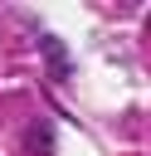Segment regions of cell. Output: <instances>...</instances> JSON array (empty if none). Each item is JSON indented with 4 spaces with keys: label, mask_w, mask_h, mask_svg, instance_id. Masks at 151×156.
Masks as SVG:
<instances>
[{
    "label": "cell",
    "mask_w": 151,
    "mask_h": 156,
    "mask_svg": "<svg viewBox=\"0 0 151 156\" xmlns=\"http://www.w3.org/2000/svg\"><path fill=\"white\" fill-rule=\"evenodd\" d=\"M44 54H49V73L54 78H68V54H63V44L54 34H44Z\"/></svg>",
    "instance_id": "cell-1"
},
{
    "label": "cell",
    "mask_w": 151,
    "mask_h": 156,
    "mask_svg": "<svg viewBox=\"0 0 151 156\" xmlns=\"http://www.w3.org/2000/svg\"><path fill=\"white\" fill-rule=\"evenodd\" d=\"M34 146H39V151H44V156H49V151H54V141H49V127H39V132H34Z\"/></svg>",
    "instance_id": "cell-2"
}]
</instances>
